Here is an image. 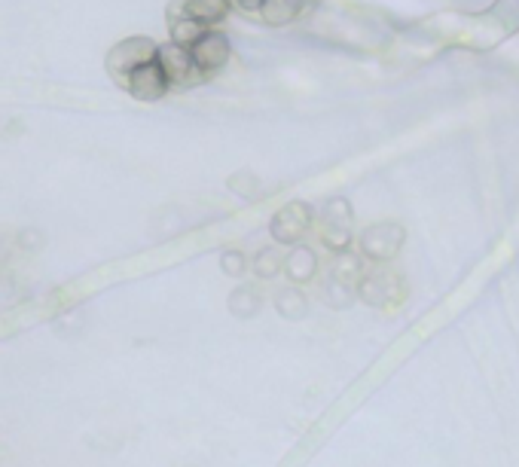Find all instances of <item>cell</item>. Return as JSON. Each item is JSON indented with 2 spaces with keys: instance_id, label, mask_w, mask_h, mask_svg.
Masks as SVG:
<instances>
[{
  "instance_id": "6da1fadb",
  "label": "cell",
  "mask_w": 519,
  "mask_h": 467,
  "mask_svg": "<svg viewBox=\"0 0 519 467\" xmlns=\"http://www.w3.org/2000/svg\"><path fill=\"white\" fill-rule=\"evenodd\" d=\"M367 257L364 254H352V251H342L333 257L330 263V272H327V284H324V297L330 306L342 309L349 306L352 297H358L361 290V281L367 278Z\"/></svg>"
},
{
  "instance_id": "7a4b0ae2",
  "label": "cell",
  "mask_w": 519,
  "mask_h": 467,
  "mask_svg": "<svg viewBox=\"0 0 519 467\" xmlns=\"http://www.w3.org/2000/svg\"><path fill=\"white\" fill-rule=\"evenodd\" d=\"M358 297L373 309L391 312V309L403 306V300L410 297V284L403 278V272H397L385 263H376V269H370L367 278L361 281Z\"/></svg>"
},
{
  "instance_id": "3957f363",
  "label": "cell",
  "mask_w": 519,
  "mask_h": 467,
  "mask_svg": "<svg viewBox=\"0 0 519 467\" xmlns=\"http://www.w3.org/2000/svg\"><path fill=\"white\" fill-rule=\"evenodd\" d=\"M352 223H355V211L345 199H330L321 211H315V232L321 239V248H327L330 254H342L352 245Z\"/></svg>"
},
{
  "instance_id": "277c9868",
  "label": "cell",
  "mask_w": 519,
  "mask_h": 467,
  "mask_svg": "<svg viewBox=\"0 0 519 467\" xmlns=\"http://www.w3.org/2000/svg\"><path fill=\"white\" fill-rule=\"evenodd\" d=\"M269 232H272V239L278 245H300L309 232H315V208L306 205V202H291V205H284L272 223H269Z\"/></svg>"
},
{
  "instance_id": "5b68a950",
  "label": "cell",
  "mask_w": 519,
  "mask_h": 467,
  "mask_svg": "<svg viewBox=\"0 0 519 467\" xmlns=\"http://www.w3.org/2000/svg\"><path fill=\"white\" fill-rule=\"evenodd\" d=\"M403 242H407V232H403L400 223H391V220H382V223H373L361 232V254L370 260V263H391Z\"/></svg>"
},
{
  "instance_id": "8992f818",
  "label": "cell",
  "mask_w": 519,
  "mask_h": 467,
  "mask_svg": "<svg viewBox=\"0 0 519 467\" xmlns=\"http://www.w3.org/2000/svg\"><path fill=\"white\" fill-rule=\"evenodd\" d=\"M156 62L162 65V71H165V77H168V83H171V89H190V86H196V83H202L205 77H202V71L196 68V62H193V52H190V46H181V43H162L159 46V52H156Z\"/></svg>"
},
{
  "instance_id": "52a82bcc",
  "label": "cell",
  "mask_w": 519,
  "mask_h": 467,
  "mask_svg": "<svg viewBox=\"0 0 519 467\" xmlns=\"http://www.w3.org/2000/svg\"><path fill=\"white\" fill-rule=\"evenodd\" d=\"M156 52H159V46L150 37H129V40H123V43H117V46L110 49V55H107V71L126 86L129 74L135 68L153 62Z\"/></svg>"
},
{
  "instance_id": "ba28073f",
  "label": "cell",
  "mask_w": 519,
  "mask_h": 467,
  "mask_svg": "<svg viewBox=\"0 0 519 467\" xmlns=\"http://www.w3.org/2000/svg\"><path fill=\"white\" fill-rule=\"evenodd\" d=\"M190 52H193L196 68H199L202 77L208 80V77H214L217 71H223V68L229 65V55H233V46H229V40H226L223 31L208 28V31L190 46Z\"/></svg>"
},
{
  "instance_id": "9c48e42d",
  "label": "cell",
  "mask_w": 519,
  "mask_h": 467,
  "mask_svg": "<svg viewBox=\"0 0 519 467\" xmlns=\"http://www.w3.org/2000/svg\"><path fill=\"white\" fill-rule=\"evenodd\" d=\"M126 89H129L138 101H159V98L171 89V83H168L162 65L153 58V62H147V65H141V68H135V71L129 74Z\"/></svg>"
},
{
  "instance_id": "30bf717a",
  "label": "cell",
  "mask_w": 519,
  "mask_h": 467,
  "mask_svg": "<svg viewBox=\"0 0 519 467\" xmlns=\"http://www.w3.org/2000/svg\"><path fill=\"white\" fill-rule=\"evenodd\" d=\"M318 7V0H263L260 16L266 25H291L309 16Z\"/></svg>"
},
{
  "instance_id": "8fae6325",
  "label": "cell",
  "mask_w": 519,
  "mask_h": 467,
  "mask_svg": "<svg viewBox=\"0 0 519 467\" xmlns=\"http://www.w3.org/2000/svg\"><path fill=\"white\" fill-rule=\"evenodd\" d=\"M284 275L294 284H309L318 275V254L306 248L303 242L291 248V254H284Z\"/></svg>"
},
{
  "instance_id": "7c38bea8",
  "label": "cell",
  "mask_w": 519,
  "mask_h": 467,
  "mask_svg": "<svg viewBox=\"0 0 519 467\" xmlns=\"http://www.w3.org/2000/svg\"><path fill=\"white\" fill-rule=\"evenodd\" d=\"M168 28H171V40L181 43V46H193L208 31L202 22L181 13V0H175V4L168 7Z\"/></svg>"
},
{
  "instance_id": "4fadbf2b",
  "label": "cell",
  "mask_w": 519,
  "mask_h": 467,
  "mask_svg": "<svg viewBox=\"0 0 519 467\" xmlns=\"http://www.w3.org/2000/svg\"><path fill=\"white\" fill-rule=\"evenodd\" d=\"M181 13L205 28H217V22H223L229 13V0H181Z\"/></svg>"
},
{
  "instance_id": "5bb4252c",
  "label": "cell",
  "mask_w": 519,
  "mask_h": 467,
  "mask_svg": "<svg viewBox=\"0 0 519 467\" xmlns=\"http://www.w3.org/2000/svg\"><path fill=\"white\" fill-rule=\"evenodd\" d=\"M278 312L284 318H303L306 315V297L300 294L297 287L284 290V294H278Z\"/></svg>"
},
{
  "instance_id": "9a60e30c",
  "label": "cell",
  "mask_w": 519,
  "mask_h": 467,
  "mask_svg": "<svg viewBox=\"0 0 519 467\" xmlns=\"http://www.w3.org/2000/svg\"><path fill=\"white\" fill-rule=\"evenodd\" d=\"M284 269V257H278V251L266 248L254 257V275L257 278H275V272Z\"/></svg>"
},
{
  "instance_id": "2e32d148",
  "label": "cell",
  "mask_w": 519,
  "mask_h": 467,
  "mask_svg": "<svg viewBox=\"0 0 519 467\" xmlns=\"http://www.w3.org/2000/svg\"><path fill=\"white\" fill-rule=\"evenodd\" d=\"M233 4H239V10H245V13H260L263 0H233Z\"/></svg>"
},
{
  "instance_id": "e0dca14e",
  "label": "cell",
  "mask_w": 519,
  "mask_h": 467,
  "mask_svg": "<svg viewBox=\"0 0 519 467\" xmlns=\"http://www.w3.org/2000/svg\"><path fill=\"white\" fill-rule=\"evenodd\" d=\"M233 254H236V251H233ZM233 254H229V260H226V269H233V272H236L242 260H239V257H233Z\"/></svg>"
}]
</instances>
